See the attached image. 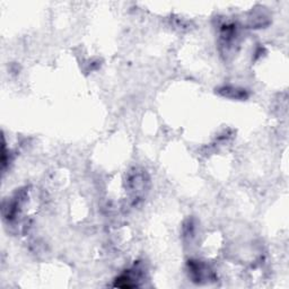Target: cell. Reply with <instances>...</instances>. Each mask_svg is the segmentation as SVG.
<instances>
[{
    "mask_svg": "<svg viewBox=\"0 0 289 289\" xmlns=\"http://www.w3.org/2000/svg\"><path fill=\"white\" fill-rule=\"evenodd\" d=\"M190 272L192 278L196 282H202V280H208L212 278V271H210L206 264H201L199 261H191L189 264Z\"/></svg>",
    "mask_w": 289,
    "mask_h": 289,
    "instance_id": "obj_1",
    "label": "cell"
},
{
    "mask_svg": "<svg viewBox=\"0 0 289 289\" xmlns=\"http://www.w3.org/2000/svg\"><path fill=\"white\" fill-rule=\"evenodd\" d=\"M218 93L222 94V96H226V98H236V100H243L248 96L244 90L238 88V87H233V86L222 87V88L218 90Z\"/></svg>",
    "mask_w": 289,
    "mask_h": 289,
    "instance_id": "obj_2",
    "label": "cell"
}]
</instances>
